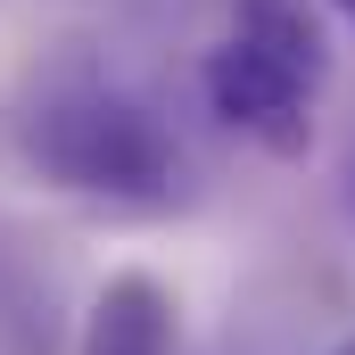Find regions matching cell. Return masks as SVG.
Returning a JSON list of instances; mask_svg holds the SVG:
<instances>
[{
  "instance_id": "3957f363",
  "label": "cell",
  "mask_w": 355,
  "mask_h": 355,
  "mask_svg": "<svg viewBox=\"0 0 355 355\" xmlns=\"http://www.w3.org/2000/svg\"><path fill=\"white\" fill-rule=\"evenodd\" d=\"M182 347V306L157 272H107V289L83 314V347L75 355H174Z\"/></svg>"
},
{
  "instance_id": "277c9868",
  "label": "cell",
  "mask_w": 355,
  "mask_h": 355,
  "mask_svg": "<svg viewBox=\"0 0 355 355\" xmlns=\"http://www.w3.org/2000/svg\"><path fill=\"white\" fill-rule=\"evenodd\" d=\"M50 331H58V314H50V272L25 257L17 232H0V339L17 355H50Z\"/></svg>"
},
{
  "instance_id": "7a4b0ae2",
  "label": "cell",
  "mask_w": 355,
  "mask_h": 355,
  "mask_svg": "<svg viewBox=\"0 0 355 355\" xmlns=\"http://www.w3.org/2000/svg\"><path fill=\"white\" fill-rule=\"evenodd\" d=\"M331 91V25L314 0H223L198 50V99L265 157H306Z\"/></svg>"
},
{
  "instance_id": "52a82bcc",
  "label": "cell",
  "mask_w": 355,
  "mask_h": 355,
  "mask_svg": "<svg viewBox=\"0 0 355 355\" xmlns=\"http://www.w3.org/2000/svg\"><path fill=\"white\" fill-rule=\"evenodd\" d=\"M331 355H355V339H339V347H331Z\"/></svg>"
},
{
  "instance_id": "8992f818",
  "label": "cell",
  "mask_w": 355,
  "mask_h": 355,
  "mask_svg": "<svg viewBox=\"0 0 355 355\" xmlns=\"http://www.w3.org/2000/svg\"><path fill=\"white\" fill-rule=\"evenodd\" d=\"M331 8H339V17H347V25H355V0H331Z\"/></svg>"
},
{
  "instance_id": "5b68a950",
  "label": "cell",
  "mask_w": 355,
  "mask_h": 355,
  "mask_svg": "<svg viewBox=\"0 0 355 355\" xmlns=\"http://www.w3.org/2000/svg\"><path fill=\"white\" fill-rule=\"evenodd\" d=\"M339 215H347V232H355V141H347V157H339Z\"/></svg>"
},
{
  "instance_id": "6da1fadb",
  "label": "cell",
  "mask_w": 355,
  "mask_h": 355,
  "mask_svg": "<svg viewBox=\"0 0 355 355\" xmlns=\"http://www.w3.org/2000/svg\"><path fill=\"white\" fill-rule=\"evenodd\" d=\"M0 141L42 190L83 198L99 215H141L149 223V215H182L198 198V166L182 149L174 116L91 42L42 50L8 83Z\"/></svg>"
}]
</instances>
